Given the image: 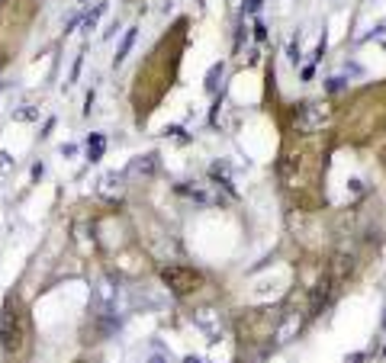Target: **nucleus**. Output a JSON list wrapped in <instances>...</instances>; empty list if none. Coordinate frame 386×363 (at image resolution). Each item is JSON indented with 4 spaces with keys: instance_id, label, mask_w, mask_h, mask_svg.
I'll use <instances>...</instances> for the list:
<instances>
[{
    "instance_id": "1",
    "label": "nucleus",
    "mask_w": 386,
    "mask_h": 363,
    "mask_svg": "<svg viewBox=\"0 0 386 363\" xmlns=\"http://www.w3.org/2000/svg\"><path fill=\"white\" fill-rule=\"evenodd\" d=\"M32 347V328H29V312L16 296H6L0 309V351L10 357L23 360Z\"/></svg>"
},
{
    "instance_id": "2",
    "label": "nucleus",
    "mask_w": 386,
    "mask_h": 363,
    "mask_svg": "<svg viewBox=\"0 0 386 363\" xmlns=\"http://www.w3.org/2000/svg\"><path fill=\"white\" fill-rule=\"evenodd\" d=\"M161 283H164L177 299H187V296H193V292L200 290L203 277L196 270H190V267H164V270H161Z\"/></svg>"
},
{
    "instance_id": "3",
    "label": "nucleus",
    "mask_w": 386,
    "mask_h": 363,
    "mask_svg": "<svg viewBox=\"0 0 386 363\" xmlns=\"http://www.w3.org/2000/svg\"><path fill=\"white\" fill-rule=\"evenodd\" d=\"M154 167H158V154H139V157H132V164H129V174L148 177V174H154Z\"/></svg>"
},
{
    "instance_id": "4",
    "label": "nucleus",
    "mask_w": 386,
    "mask_h": 363,
    "mask_svg": "<svg viewBox=\"0 0 386 363\" xmlns=\"http://www.w3.org/2000/svg\"><path fill=\"white\" fill-rule=\"evenodd\" d=\"M113 302H116V286H113V280H103V283L97 286V305L103 312H110Z\"/></svg>"
},
{
    "instance_id": "5",
    "label": "nucleus",
    "mask_w": 386,
    "mask_h": 363,
    "mask_svg": "<svg viewBox=\"0 0 386 363\" xmlns=\"http://www.w3.org/2000/svg\"><path fill=\"white\" fill-rule=\"evenodd\" d=\"M103 151H106V139L100 132H93L90 139H87V161H100Z\"/></svg>"
},
{
    "instance_id": "6",
    "label": "nucleus",
    "mask_w": 386,
    "mask_h": 363,
    "mask_svg": "<svg viewBox=\"0 0 386 363\" xmlns=\"http://www.w3.org/2000/svg\"><path fill=\"white\" fill-rule=\"evenodd\" d=\"M103 187H100V193H106V196H113V193H119L123 190V174H103Z\"/></svg>"
},
{
    "instance_id": "7",
    "label": "nucleus",
    "mask_w": 386,
    "mask_h": 363,
    "mask_svg": "<svg viewBox=\"0 0 386 363\" xmlns=\"http://www.w3.org/2000/svg\"><path fill=\"white\" fill-rule=\"evenodd\" d=\"M103 10H106V3H93V10L80 16V26H84V32H90L93 26H97V19L103 16Z\"/></svg>"
},
{
    "instance_id": "8",
    "label": "nucleus",
    "mask_w": 386,
    "mask_h": 363,
    "mask_svg": "<svg viewBox=\"0 0 386 363\" xmlns=\"http://www.w3.org/2000/svg\"><path fill=\"white\" fill-rule=\"evenodd\" d=\"M135 36H139V29H129V32H126V39H123V45H119L116 58H113V61H116V65H123V61H126V55L132 52V42H135Z\"/></svg>"
},
{
    "instance_id": "9",
    "label": "nucleus",
    "mask_w": 386,
    "mask_h": 363,
    "mask_svg": "<svg viewBox=\"0 0 386 363\" xmlns=\"http://www.w3.org/2000/svg\"><path fill=\"white\" fill-rule=\"evenodd\" d=\"M222 71H226V65H222V61H216V65L209 68V74H206V90H209V93H216V87H219Z\"/></svg>"
},
{
    "instance_id": "10",
    "label": "nucleus",
    "mask_w": 386,
    "mask_h": 363,
    "mask_svg": "<svg viewBox=\"0 0 386 363\" xmlns=\"http://www.w3.org/2000/svg\"><path fill=\"white\" fill-rule=\"evenodd\" d=\"M344 87H348V80H344V77H328L325 90H328V93H338V90H344Z\"/></svg>"
},
{
    "instance_id": "11",
    "label": "nucleus",
    "mask_w": 386,
    "mask_h": 363,
    "mask_svg": "<svg viewBox=\"0 0 386 363\" xmlns=\"http://www.w3.org/2000/svg\"><path fill=\"white\" fill-rule=\"evenodd\" d=\"M254 39H257V42H267V26H264L261 19L254 23Z\"/></svg>"
},
{
    "instance_id": "12",
    "label": "nucleus",
    "mask_w": 386,
    "mask_h": 363,
    "mask_svg": "<svg viewBox=\"0 0 386 363\" xmlns=\"http://www.w3.org/2000/svg\"><path fill=\"white\" fill-rule=\"evenodd\" d=\"M261 10V0H245V6H241V13H257Z\"/></svg>"
},
{
    "instance_id": "13",
    "label": "nucleus",
    "mask_w": 386,
    "mask_h": 363,
    "mask_svg": "<svg viewBox=\"0 0 386 363\" xmlns=\"http://www.w3.org/2000/svg\"><path fill=\"white\" fill-rule=\"evenodd\" d=\"M290 61H293V65H300V45H290Z\"/></svg>"
},
{
    "instance_id": "14",
    "label": "nucleus",
    "mask_w": 386,
    "mask_h": 363,
    "mask_svg": "<svg viewBox=\"0 0 386 363\" xmlns=\"http://www.w3.org/2000/svg\"><path fill=\"white\" fill-rule=\"evenodd\" d=\"M6 167H10V154L0 151V170H6Z\"/></svg>"
},
{
    "instance_id": "15",
    "label": "nucleus",
    "mask_w": 386,
    "mask_h": 363,
    "mask_svg": "<svg viewBox=\"0 0 386 363\" xmlns=\"http://www.w3.org/2000/svg\"><path fill=\"white\" fill-rule=\"evenodd\" d=\"M312 74H315V68H312V65L303 68V80H312Z\"/></svg>"
},
{
    "instance_id": "16",
    "label": "nucleus",
    "mask_w": 386,
    "mask_h": 363,
    "mask_svg": "<svg viewBox=\"0 0 386 363\" xmlns=\"http://www.w3.org/2000/svg\"><path fill=\"white\" fill-rule=\"evenodd\" d=\"M364 360V354H351V357H348V363H361Z\"/></svg>"
},
{
    "instance_id": "17",
    "label": "nucleus",
    "mask_w": 386,
    "mask_h": 363,
    "mask_svg": "<svg viewBox=\"0 0 386 363\" xmlns=\"http://www.w3.org/2000/svg\"><path fill=\"white\" fill-rule=\"evenodd\" d=\"M184 363H203V360H200V357H187Z\"/></svg>"
},
{
    "instance_id": "18",
    "label": "nucleus",
    "mask_w": 386,
    "mask_h": 363,
    "mask_svg": "<svg viewBox=\"0 0 386 363\" xmlns=\"http://www.w3.org/2000/svg\"><path fill=\"white\" fill-rule=\"evenodd\" d=\"M152 363H164V357H154V360H152Z\"/></svg>"
},
{
    "instance_id": "19",
    "label": "nucleus",
    "mask_w": 386,
    "mask_h": 363,
    "mask_svg": "<svg viewBox=\"0 0 386 363\" xmlns=\"http://www.w3.org/2000/svg\"><path fill=\"white\" fill-rule=\"evenodd\" d=\"M383 328H386V315H383Z\"/></svg>"
},
{
    "instance_id": "20",
    "label": "nucleus",
    "mask_w": 386,
    "mask_h": 363,
    "mask_svg": "<svg viewBox=\"0 0 386 363\" xmlns=\"http://www.w3.org/2000/svg\"><path fill=\"white\" fill-rule=\"evenodd\" d=\"M383 354H386V351H383Z\"/></svg>"
}]
</instances>
